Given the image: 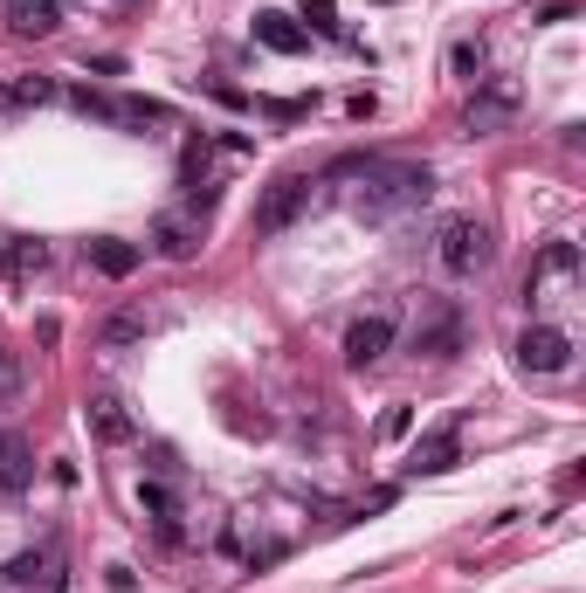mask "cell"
<instances>
[{
	"label": "cell",
	"mask_w": 586,
	"mask_h": 593,
	"mask_svg": "<svg viewBox=\"0 0 586 593\" xmlns=\"http://www.w3.org/2000/svg\"><path fill=\"white\" fill-rule=\"evenodd\" d=\"M449 69L463 76V84H483V42H455L449 48Z\"/></svg>",
	"instance_id": "21"
},
{
	"label": "cell",
	"mask_w": 586,
	"mask_h": 593,
	"mask_svg": "<svg viewBox=\"0 0 586 593\" xmlns=\"http://www.w3.org/2000/svg\"><path fill=\"white\" fill-rule=\"evenodd\" d=\"M139 510L159 525V538H180V497L166 483H139Z\"/></svg>",
	"instance_id": "15"
},
{
	"label": "cell",
	"mask_w": 586,
	"mask_h": 593,
	"mask_svg": "<svg viewBox=\"0 0 586 593\" xmlns=\"http://www.w3.org/2000/svg\"><path fill=\"white\" fill-rule=\"evenodd\" d=\"M56 76H8L0 84V111H42V105H56Z\"/></svg>",
	"instance_id": "13"
},
{
	"label": "cell",
	"mask_w": 586,
	"mask_h": 593,
	"mask_svg": "<svg viewBox=\"0 0 586 593\" xmlns=\"http://www.w3.org/2000/svg\"><path fill=\"white\" fill-rule=\"evenodd\" d=\"M579 276V242H545L539 255H531V276H524V304L531 311H545V304H559L573 290Z\"/></svg>",
	"instance_id": "3"
},
{
	"label": "cell",
	"mask_w": 586,
	"mask_h": 593,
	"mask_svg": "<svg viewBox=\"0 0 586 593\" xmlns=\"http://www.w3.org/2000/svg\"><path fill=\"white\" fill-rule=\"evenodd\" d=\"M256 42L276 48V56H303V48H311V29H297L290 14H256Z\"/></svg>",
	"instance_id": "14"
},
{
	"label": "cell",
	"mask_w": 586,
	"mask_h": 593,
	"mask_svg": "<svg viewBox=\"0 0 586 593\" xmlns=\"http://www.w3.org/2000/svg\"><path fill=\"white\" fill-rule=\"evenodd\" d=\"M84 421H90V435H97V442H104V449H124V442H132V435H139V421L124 415V400H118V394H90Z\"/></svg>",
	"instance_id": "10"
},
{
	"label": "cell",
	"mask_w": 586,
	"mask_h": 593,
	"mask_svg": "<svg viewBox=\"0 0 586 593\" xmlns=\"http://www.w3.org/2000/svg\"><path fill=\"white\" fill-rule=\"evenodd\" d=\"M69 105H76V111H84V118H104V124H118V97H104V90H90V84H84V90H76V97H69Z\"/></svg>",
	"instance_id": "22"
},
{
	"label": "cell",
	"mask_w": 586,
	"mask_h": 593,
	"mask_svg": "<svg viewBox=\"0 0 586 593\" xmlns=\"http://www.w3.org/2000/svg\"><path fill=\"white\" fill-rule=\"evenodd\" d=\"M35 580H42V552H21L8 565V586H35Z\"/></svg>",
	"instance_id": "25"
},
{
	"label": "cell",
	"mask_w": 586,
	"mask_h": 593,
	"mask_svg": "<svg viewBox=\"0 0 586 593\" xmlns=\"http://www.w3.org/2000/svg\"><path fill=\"white\" fill-rule=\"evenodd\" d=\"M387 345H394V318L387 311H373V318H360V325H352L345 331V366L352 373H366V366H379V359H387Z\"/></svg>",
	"instance_id": "7"
},
{
	"label": "cell",
	"mask_w": 586,
	"mask_h": 593,
	"mask_svg": "<svg viewBox=\"0 0 586 593\" xmlns=\"http://www.w3.org/2000/svg\"><path fill=\"white\" fill-rule=\"evenodd\" d=\"M0 270H8V283H29V276L48 270V249L42 242H8L0 249Z\"/></svg>",
	"instance_id": "16"
},
{
	"label": "cell",
	"mask_w": 586,
	"mask_h": 593,
	"mask_svg": "<svg viewBox=\"0 0 586 593\" xmlns=\"http://www.w3.org/2000/svg\"><path fill=\"white\" fill-rule=\"evenodd\" d=\"M29 483H35V442L21 428H0V490L21 497Z\"/></svg>",
	"instance_id": "8"
},
{
	"label": "cell",
	"mask_w": 586,
	"mask_h": 593,
	"mask_svg": "<svg viewBox=\"0 0 586 593\" xmlns=\"http://www.w3.org/2000/svg\"><path fill=\"white\" fill-rule=\"evenodd\" d=\"M303 208H311V179H303V173L269 179L263 200H256V235H284V228L303 221Z\"/></svg>",
	"instance_id": "5"
},
{
	"label": "cell",
	"mask_w": 586,
	"mask_h": 593,
	"mask_svg": "<svg viewBox=\"0 0 586 593\" xmlns=\"http://www.w3.org/2000/svg\"><path fill=\"white\" fill-rule=\"evenodd\" d=\"M428 194H435V173H428V166H379V160H366L360 187H352V215L387 221L400 208H421Z\"/></svg>",
	"instance_id": "1"
},
{
	"label": "cell",
	"mask_w": 586,
	"mask_h": 593,
	"mask_svg": "<svg viewBox=\"0 0 586 593\" xmlns=\"http://www.w3.org/2000/svg\"><path fill=\"white\" fill-rule=\"evenodd\" d=\"M14 394H21V359L0 345V400H14Z\"/></svg>",
	"instance_id": "26"
},
{
	"label": "cell",
	"mask_w": 586,
	"mask_h": 593,
	"mask_svg": "<svg viewBox=\"0 0 586 593\" xmlns=\"http://www.w3.org/2000/svg\"><path fill=\"white\" fill-rule=\"evenodd\" d=\"M518 366L524 373H566L573 366V339L559 325H531L524 339H518Z\"/></svg>",
	"instance_id": "6"
},
{
	"label": "cell",
	"mask_w": 586,
	"mask_h": 593,
	"mask_svg": "<svg viewBox=\"0 0 586 593\" xmlns=\"http://www.w3.org/2000/svg\"><path fill=\"white\" fill-rule=\"evenodd\" d=\"M118 124H173L159 97H118Z\"/></svg>",
	"instance_id": "19"
},
{
	"label": "cell",
	"mask_w": 586,
	"mask_h": 593,
	"mask_svg": "<svg viewBox=\"0 0 586 593\" xmlns=\"http://www.w3.org/2000/svg\"><path fill=\"white\" fill-rule=\"evenodd\" d=\"M435 255H442L449 276H476V270H490L497 242H490V228H483L476 215H449L442 235H435Z\"/></svg>",
	"instance_id": "2"
},
{
	"label": "cell",
	"mask_w": 586,
	"mask_h": 593,
	"mask_svg": "<svg viewBox=\"0 0 586 593\" xmlns=\"http://www.w3.org/2000/svg\"><path fill=\"white\" fill-rule=\"evenodd\" d=\"M152 249H159L166 263H194V255H200V228L187 215H159V221H152Z\"/></svg>",
	"instance_id": "12"
},
{
	"label": "cell",
	"mask_w": 586,
	"mask_h": 593,
	"mask_svg": "<svg viewBox=\"0 0 586 593\" xmlns=\"http://www.w3.org/2000/svg\"><path fill=\"white\" fill-rule=\"evenodd\" d=\"M407 428H414V407H387V421H379V435H387V442H400Z\"/></svg>",
	"instance_id": "27"
},
{
	"label": "cell",
	"mask_w": 586,
	"mask_h": 593,
	"mask_svg": "<svg viewBox=\"0 0 586 593\" xmlns=\"http://www.w3.org/2000/svg\"><path fill=\"white\" fill-rule=\"evenodd\" d=\"M463 462V435L455 428H435V435H421L414 442V455H407V476H442V470H455Z\"/></svg>",
	"instance_id": "11"
},
{
	"label": "cell",
	"mask_w": 586,
	"mask_h": 593,
	"mask_svg": "<svg viewBox=\"0 0 586 593\" xmlns=\"http://www.w3.org/2000/svg\"><path fill=\"white\" fill-rule=\"evenodd\" d=\"M518 105H524V90L511 84V76H490V84H476V97L463 105V132L490 139V132H504V124L518 118Z\"/></svg>",
	"instance_id": "4"
},
{
	"label": "cell",
	"mask_w": 586,
	"mask_h": 593,
	"mask_svg": "<svg viewBox=\"0 0 586 593\" xmlns=\"http://www.w3.org/2000/svg\"><path fill=\"white\" fill-rule=\"evenodd\" d=\"M132 339H145V311H118V318H104V352H124Z\"/></svg>",
	"instance_id": "20"
},
{
	"label": "cell",
	"mask_w": 586,
	"mask_h": 593,
	"mask_svg": "<svg viewBox=\"0 0 586 593\" xmlns=\"http://www.w3.org/2000/svg\"><path fill=\"white\" fill-rule=\"evenodd\" d=\"M276 124H297V118H311V97H276V105H263Z\"/></svg>",
	"instance_id": "24"
},
{
	"label": "cell",
	"mask_w": 586,
	"mask_h": 593,
	"mask_svg": "<svg viewBox=\"0 0 586 593\" xmlns=\"http://www.w3.org/2000/svg\"><path fill=\"white\" fill-rule=\"evenodd\" d=\"M90 263L104 270V276H132V270H139V249L118 242V235H97V242H90Z\"/></svg>",
	"instance_id": "17"
},
{
	"label": "cell",
	"mask_w": 586,
	"mask_h": 593,
	"mask_svg": "<svg viewBox=\"0 0 586 593\" xmlns=\"http://www.w3.org/2000/svg\"><path fill=\"white\" fill-rule=\"evenodd\" d=\"M303 21H311L318 35H339V8H331V0H303Z\"/></svg>",
	"instance_id": "23"
},
{
	"label": "cell",
	"mask_w": 586,
	"mask_h": 593,
	"mask_svg": "<svg viewBox=\"0 0 586 593\" xmlns=\"http://www.w3.org/2000/svg\"><path fill=\"white\" fill-rule=\"evenodd\" d=\"M455 345H463V318H455L449 304H428V318L414 325V352H428V359H455Z\"/></svg>",
	"instance_id": "9"
},
{
	"label": "cell",
	"mask_w": 586,
	"mask_h": 593,
	"mask_svg": "<svg viewBox=\"0 0 586 593\" xmlns=\"http://www.w3.org/2000/svg\"><path fill=\"white\" fill-rule=\"evenodd\" d=\"M56 29H63L56 0H21V8H14V35H56Z\"/></svg>",
	"instance_id": "18"
}]
</instances>
